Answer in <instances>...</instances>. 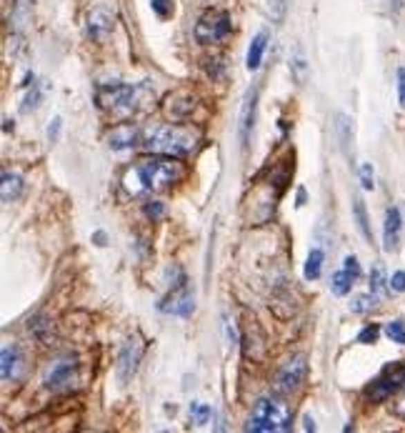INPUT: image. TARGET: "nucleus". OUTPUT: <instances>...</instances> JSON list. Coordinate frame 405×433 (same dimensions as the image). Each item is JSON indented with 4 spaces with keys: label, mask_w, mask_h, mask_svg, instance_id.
Segmentation results:
<instances>
[{
    "label": "nucleus",
    "mask_w": 405,
    "mask_h": 433,
    "mask_svg": "<svg viewBox=\"0 0 405 433\" xmlns=\"http://www.w3.org/2000/svg\"><path fill=\"white\" fill-rule=\"evenodd\" d=\"M321 270H323V250L321 248H313L308 253V261H305V278L308 281H315V278H321Z\"/></svg>",
    "instance_id": "19"
},
{
    "label": "nucleus",
    "mask_w": 405,
    "mask_h": 433,
    "mask_svg": "<svg viewBox=\"0 0 405 433\" xmlns=\"http://www.w3.org/2000/svg\"><path fill=\"white\" fill-rule=\"evenodd\" d=\"M303 423H305V431H315V421L310 418V416H305V418H303Z\"/></svg>",
    "instance_id": "36"
},
{
    "label": "nucleus",
    "mask_w": 405,
    "mask_h": 433,
    "mask_svg": "<svg viewBox=\"0 0 405 433\" xmlns=\"http://www.w3.org/2000/svg\"><path fill=\"white\" fill-rule=\"evenodd\" d=\"M20 193H23V178H20L18 173H10V171L3 173V183H0L3 203H13V201H18Z\"/></svg>",
    "instance_id": "14"
},
{
    "label": "nucleus",
    "mask_w": 405,
    "mask_h": 433,
    "mask_svg": "<svg viewBox=\"0 0 405 433\" xmlns=\"http://www.w3.org/2000/svg\"><path fill=\"white\" fill-rule=\"evenodd\" d=\"M293 428V414L281 398H261L255 403L245 431L253 433H283Z\"/></svg>",
    "instance_id": "3"
},
{
    "label": "nucleus",
    "mask_w": 405,
    "mask_h": 433,
    "mask_svg": "<svg viewBox=\"0 0 405 433\" xmlns=\"http://www.w3.org/2000/svg\"><path fill=\"white\" fill-rule=\"evenodd\" d=\"M386 333H388V338H390L393 343H400V346H405V323L403 321H390L386 326Z\"/></svg>",
    "instance_id": "23"
},
{
    "label": "nucleus",
    "mask_w": 405,
    "mask_h": 433,
    "mask_svg": "<svg viewBox=\"0 0 405 433\" xmlns=\"http://www.w3.org/2000/svg\"><path fill=\"white\" fill-rule=\"evenodd\" d=\"M230 33V15L225 10H205L196 23V40L202 46H213L228 38Z\"/></svg>",
    "instance_id": "6"
},
{
    "label": "nucleus",
    "mask_w": 405,
    "mask_h": 433,
    "mask_svg": "<svg viewBox=\"0 0 405 433\" xmlns=\"http://www.w3.org/2000/svg\"><path fill=\"white\" fill-rule=\"evenodd\" d=\"M378 335H380V329L375 326V323H373V326H368V329L360 331L358 341L360 343H375V341H378Z\"/></svg>",
    "instance_id": "29"
},
{
    "label": "nucleus",
    "mask_w": 405,
    "mask_h": 433,
    "mask_svg": "<svg viewBox=\"0 0 405 433\" xmlns=\"http://www.w3.org/2000/svg\"><path fill=\"white\" fill-rule=\"evenodd\" d=\"M93 241H95V246H105V241H108V238H105L103 230H98V233H93Z\"/></svg>",
    "instance_id": "35"
},
{
    "label": "nucleus",
    "mask_w": 405,
    "mask_h": 433,
    "mask_svg": "<svg viewBox=\"0 0 405 433\" xmlns=\"http://www.w3.org/2000/svg\"><path fill=\"white\" fill-rule=\"evenodd\" d=\"M360 183H363L366 191H373V188H375V178H373V165L370 163L360 165Z\"/></svg>",
    "instance_id": "26"
},
{
    "label": "nucleus",
    "mask_w": 405,
    "mask_h": 433,
    "mask_svg": "<svg viewBox=\"0 0 405 433\" xmlns=\"http://www.w3.org/2000/svg\"><path fill=\"white\" fill-rule=\"evenodd\" d=\"M153 10H156L160 18H168L173 13V6H170L168 0H153Z\"/></svg>",
    "instance_id": "31"
},
{
    "label": "nucleus",
    "mask_w": 405,
    "mask_h": 433,
    "mask_svg": "<svg viewBox=\"0 0 405 433\" xmlns=\"http://www.w3.org/2000/svg\"><path fill=\"white\" fill-rule=\"evenodd\" d=\"M305 374H308V358L303 353H295L293 358H288L278 368V374H275V391L283 396L293 394V391H298L303 386Z\"/></svg>",
    "instance_id": "7"
},
{
    "label": "nucleus",
    "mask_w": 405,
    "mask_h": 433,
    "mask_svg": "<svg viewBox=\"0 0 405 433\" xmlns=\"http://www.w3.org/2000/svg\"><path fill=\"white\" fill-rule=\"evenodd\" d=\"M265 46H268V35L265 33L255 35L253 43H250V48H248V60H245V63H248V71H258V68H261Z\"/></svg>",
    "instance_id": "16"
},
{
    "label": "nucleus",
    "mask_w": 405,
    "mask_h": 433,
    "mask_svg": "<svg viewBox=\"0 0 405 433\" xmlns=\"http://www.w3.org/2000/svg\"><path fill=\"white\" fill-rule=\"evenodd\" d=\"M198 140V131L188 128V125H156V128H148L143 131V138H140V145L145 151L151 153H160V156H188V153L196 151Z\"/></svg>",
    "instance_id": "2"
},
{
    "label": "nucleus",
    "mask_w": 405,
    "mask_h": 433,
    "mask_svg": "<svg viewBox=\"0 0 405 433\" xmlns=\"http://www.w3.org/2000/svg\"><path fill=\"white\" fill-rule=\"evenodd\" d=\"M390 411H393V414H395V416H398V418H403V421H405V386L400 388V391H398V396L393 398Z\"/></svg>",
    "instance_id": "27"
},
{
    "label": "nucleus",
    "mask_w": 405,
    "mask_h": 433,
    "mask_svg": "<svg viewBox=\"0 0 405 433\" xmlns=\"http://www.w3.org/2000/svg\"><path fill=\"white\" fill-rule=\"evenodd\" d=\"M26 371V358L20 353L18 346H6L3 348V356H0V376H3V381L10 383V381H18L20 376Z\"/></svg>",
    "instance_id": "11"
},
{
    "label": "nucleus",
    "mask_w": 405,
    "mask_h": 433,
    "mask_svg": "<svg viewBox=\"0 0 405 433\" xmlns=\"http://www.w3.org/2000/svg\"><path fill=\"white\" fill-rule=\"evenodd\" d=\"M390 291H395V293H405V270H395V273H393Z\"/></svg>",
    "instance_id": "30"
},
{
    "label": "nucleus",
    "mask_w": 405,
    "mask_h": 433,
    "mask_svg": "<svg viewBox=\"0 0 405 433\" xmlns=\"http://www.w3.org/2000/svg\"><path fill=\"white\" fill-rule=\"evenodd\" d=\"M398 98H400V105L405 108V68L398 71Z\"/></svg>",
    "instance_id": "34"
},
{
    "label": "nucleus",
    "mask_w": 405,
    "mask_h": 433,
    "mask_svg": "<svg viewBox=\"0 0 405 433\" xmlns=\"http://www.w3.org/2000/svg\"><path fill=\"white\" fill-rule=\"evenodd\" d=\"M113 28H115V15L111 13V8L98 6L88 13V33H91L93 40L108 38Z\"/></svg>",
    "instance_id": "10"
},
{
    "label": "nucleus",
    "mask_w": 405,
    "mask_h": 433,
    "mask_svg": "<svg viewBox=\"0 0 405 433\" xmlns=\"http://www.w3.org/2000/svg\"><path fill=\"white\" fill-rule=\"evenodd\" d=\"M143 95H151L148 86H100L98 88V103L105 111H118V113H133L138 105L143 103Z\"/></svg>",
    "instance_id": "4"
},
{
    "label": "nucleus",
    "mask_w": 405,
    "mask_h": 433,
    "mask_svg": "<svg viewBox=\"0 0 405 433\" xmlns=\"http://www.w3.org/2000/svg\"><path fill=\"white\" fill-rule=\"evenodd\" d=\"M298 208H301V205H305V188H301V191H298Z\"/></svg>",
    "instance_id": "37"
},
{
    "label": "nucleus",
    "mask_w": 405,
    "mask_h": 433,
    "mask_svg": "<svg viewBox=\"0 0 405 433\" xmlns=\"http://www.w3.org/2000/svg\"><path fill=\"white\" fill-rule=\"evenodd\" d=\"M38 103H40V91L35 88V91L26 98V105H23V113H30V108H38Z\"/></svg>",
    "instance_id": "33"
},
{
    "label": "nucleus",
    "mask_w": 405,
    "mask_h": 433,
    "mask_svg": "<svg viewBox=\"0 0 405 433\" xmlns=\"http://www.w3.org/2000/svg\"><path fill=\"white\" fill-rule=\"evenodd\" d=\"M143 358V343L138 341V338H128L125 346L120 348V356H118V378L120 381H131L133 376L138 371V363Z\"/></svg>",
    "instance_id": "9"
},
{
    "label": "nucleus",
    "mask_w": 405,
    "mask_h": 433,
    "mask_svg": "<svg viewBox=\"0 0 405 433\" xmlns=\"http://www.w3.org/2000/svg\"><path fill=\"white\" fill-rule=\"evenodd\" d=\"M185 176V168L173 156L168 158H143L123 176V188L131 196H145L151 191H163L178 183Z\"/></svg>",
    "instance_id": "1"
},
{
    "label": "nucleus",
    "mask_w": 405,
    "mask_h": 433,
    "mask_svg": "<svg viewBox=\"0 0 405 433\" xmlns=\"http://www.w3.org/2000/svg\"><path fill=\"white\" fill-rule=\"evenodd\" d=\"M400 230H403V218H400V210L398 208H388V213H386V230H383V248H386L388 253L398 250Z\"/></svg>",
    "instance_id": "13"
},
{
    "label": "nucleus",
    "mask_w": 405,
    "mask_h": 433,
    "mask_svg": "<svg viewBox=\"0 0 405 433\" xmlns=\"http://www.w3.org/2000/svg\"><path fill=\"white\" fill-rule=\"evenodd\" d=\"M75 378H78V363H75V358H58L43 374V383H46V388L53 391V394H60V391L70 388L75 383Z\"/></svg>",
    "instance_id": "8"
},
{
    "label": "nucleus",
    "mask_w": 405,
    "mask_h": 433,
    "mask_svg": "<svg viewBox=\"0 0 405 433\" xmlns=\"http://www.w3.org/2000/svg\"><path fill=\"white\" fill-rule=\"evenodd\" d=\"M255 100H258V93L250 91L245 103H243V113H241V136H243V143H248V136H250V128L255 123Z\"/></svg>",
    "instance_id": "15"
},
{
    "label": "nucleus",
    "mask_w": 405,
    "mask_h": 433,
    "mask_svg": "<svg viewBox=\"0 0 405 433\" xmlns=\"http://www.w3.org/2000/svg\"><path fill=\"white\" fill-rule=\"evenodd\" d=\"M143 210H145V218H148V221H160L165 213V205L160 203V201H148Z\"/></svg>",
    "instance_id": "25"
},
{
    "label": "nucleus",
    "mask_w": 405,
    "mask_h": 433,
    "mask_svg": "<svg viewBox=\"0 0 405 433\" xmlns=\"http://www.w3.org/2000/svg\"><path fill=\"white\" fill-rule=\"evenodd\" d=\"M60 128H63V120H60V118H53L50 125H48V140H50V143H55V140H58Z\"/></svg>",
    "instance_id": "32"
},
{
    "label": "nucleus",
    "mask_w": 405,
    "mask_h": 433,
    "mask_svg": "<svg viewBox=\"0 0 405 433\" xmlns=\"http://www.w3.org/2000/svg\"><path fill=\"white\" fill-rule=\"evenodd\" d=\"M343 263H346V266H343V270H346V273L350 278H353V281H358V278H360V263H358V258H355V256H346V261H343Z\"/></svg>",
    "instance_id": "28"
},
{
    "label": "nucleus",
    "mask_w": 405,
    "mask_h": 433,
    "mask_svg": "<svg viewBox=\"0 0 405 433\" xmlns=\"http://www.w3.org/2000/svg\"><path fill=\"white\" fill-rule=\"evenodd\" d=\"M353 213H355V223H358L363 238L370 243L373 230H370V221H368V210H366V203H363V198H358V196L353 198Z\"/></svg>",
    "instance_id": "17"
},
{
    "label": "nucleus",
    "mask_w": 405,
    "mask_h": 433,
    "mask_svg": "<svg viewBox=\"0 0 405 433\" xmlns=\"http://www.w3.org/2000/svg\"><path fill=\"white\" fill-rule=\"evenodd\" d=\"M210 416H213V411H210V406H205V403H190V421L193 423H198V426H205L210 421Z\"/></svg>",
    "instance_id": "21"
},
{
    "label": "nucleus",
    "mask_w": 405,
    "mask_h": 433,
    "mask_svg": "<svg viewBox=\"0 0 405 433\" xmlns=\"http://www.w3.org/2000/svg\"><path fill=\"white\" fill-rule=\"evenodd\" d=\"M140 138H143V133L138 131L135 125L120 123L108 133V148H111V151H128V148L140 143Z\"/></svg>",
    "instance_id": "12"
},
{
    "label": "nucleus",
    "mask_w": 405,
    "mask_h": 433,
    "mask_svg": "<svg viewBox=\"0 0 405 433\" xmlns=\"http://www.w3.org/2000/svg\"><path fill=\"white\" fill-rule=\"evenodd\" d=\"M350 288H353V278L348 276L346 270L333 273V278H330V291H333L335 295H348Z\"/></svg>",
    "instance_id": "20"
},
{
    "label": "nucleus",
    "mask_w": 405,
    "mask_h": 433,
    "mask_svg": "<svg viewBox=\"0 0 405 433\" xmlns=\"http://www.w3.org/2000/svg\"><path fill=\"white\" fill-rule=\"evenodd\" d=\"M403 386H405V363L395 361L383 368V374L366 388V398L373 400V403H380V400L390 398L393 394H398Z\"/></svg>",
    "instance_id": "5"
},
{
    "label": "nucleus",
    "mask_w": 405,
    "mask_h": 433,
    "mask_svg": "<svg viewBox=\"0 0 405 433\" xmlns=\"http://www.w3.org/2000/svg\"><path fill=\"white\" fill-rule=\"evenodd\" d=\"M335 131H338V140H340V145H343V151L348 153L350 140H353V125H350L348 116H343V113L335 116Z\"/></svg>",
    "instance_id": "18"
},
{
    "label": "nucleus",
    "mask_w": 405,
    "mask_h": 433,
    "mask_svg": "<svg viewBox=\"0 0 405 433\" xmlns=\"http://www.w3.org/2000/svg\"><path fill=\"white\" fill-rule=\"evenodd\" d=\"M375 303H378V295H375V293L358 295V298L350 303V311H353V313H368V311L375 308Z\"/></svg>",
    "instance_id": "22"
},
{
    "label": "nucleus",
    "mask_w": 405,
    "mask_h": 433,
    "mask_svg": "<svg viewBox=\"0 0 405 433\" xmlns=\"http://www.w3.org/2000/svg\"><path fill=\"white\" fill-rule=\"evenodd\" d=\"M383 291H386V273H383L380 266H375V268L370 270V293L380 295Z\"/></svg>",
    "instance_id": "24"
}]
</instances>
